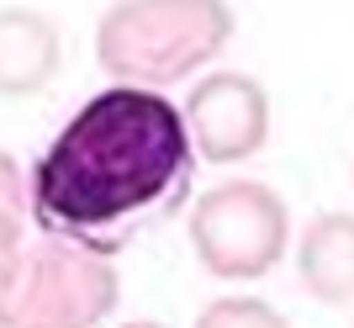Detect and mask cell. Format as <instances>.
<instances>
[{
    "label": "cell",
    "instance_id": "obj_4",
    "mask_svg": "<svg viewBox=\"0 0 354 328\" xmlns=\"http://www.w3.org/2000/svg\"><path fill=\"white\" fill-rule=\"evenodd\" d=\"M286 201L259 180H222L191 207L196 259L222 281H254L286 254Z\"/></svg>",
    "mask_w": 354,
    "mask_h": 328
},
{
    "label": "cell",
    "instance_id": "obj_2",
    "mask_svg": "<svg viewBox=\"0 0 354 328\" xmlns=\"http://www.w3.org/2000/svg\"><path fill=\"white\" fill-rule=\"evenodd\" d=\"M227 37V0H117L95 27V59L127 85H169L217 59Z\"/></svg>",
    "mask_w": 354,
    "mask_h": 328
},
{
    "label": "cell",
    "instance_id": "obj_7",
    "mask_svg": "<svg viewBox=\"0 0 354 328\" xmlns=\"http://www.w3.org/2000/svg\"><path fill=\"white\" fill-rule=\"evenodd\" d=\"M296 275L317 302H354V217L323 212L307 223L296 249Z\"/></svg>",
    "mask_w": 354,
    "mask_h": 328
},
{
    "label": "cell",
    "instance_id": "obj_1",
    "mask_svg": "<svg viewBox=\"0 0 354 328\" xmlns=\"http://www.w3.org/2000/svg\"><path fill=\"white\" fill-rule=\"evenodd\" d=\"M196 143L185 111L159 90H101L64 122L27 175V207L43 233L117 254L159 228L191 196Z\"/></svg>",
    "mask_w": 354,
    "mask_h": 328
},
{
    "label": "cell",
    "instance_id": "obj_8",
    "mask_svg": "<svg viewBox=\"0 0 354 328\" xmlns=\"http://www.w3.org/2000/svg\"><path fill=\"white\" fill-rule=\"evenodd\" d=\"M32 217L27 207V180L16 170L11 154H0V291L16 281V270H21V223Z\"/></svg>",
    "mask_w": 354,
    "mask_h": 328
},
{
    "label": "cell",
    "instance_id": "obj_5",
    "mask_svg": "<svg viewBox=\"0 0 354 328\" xmlns=\"http://www.w3.org/2000/svg\"><path fill=\"white\" fill-rule=\"evenodd\" d=\"M185 127L201 159L212 164H238L270 143V95L249 75H207L185 95Z\"/></svg>",
    "mask_w": 354,
    "mask_h": 328
},
{
    "label": "cell",
    "instance_id": "obj_3",
    "mask_svg": "<svg viewBox=\"0 0 354 328\" xmlns=\"http://www.w3.org/2000/svg\"><path fill=\"white\" fill-rule=\"evenodd\" d=\"M111 259L74 239L43 233L21 254L16 281L0 291V328H90L117 307Z\"/></svg>",
    "mask_w": 354,
    "mask_h": 328
},
{
    "label": "cell",
    "instance_id": "obj_9",
    "mask_svg": "<svg viewBox=\"0 0 354 328\" xmlns=\"http://www.w3.org/2000/svg\"><path fill=\"white\" fill-rule=\"evenodd\" d=\"M227 323H254V328H275L281 323V313L275 307H265V302H254V297H227L217 302V307H207L201 313V328H227Z\"/></svg>",
    "mask_w": 354,
    "mask_h": 328
},
{
    "label": "cell",
    "instance_id": "obj_6",
    "mask_svg": "<svg viewBox=\"0 0 354 328\" xmlns=\"http://www.w3.org/2000/svg\"><path fill=\"white\" fill-rule=\"evenodd\" d=\"M64 43L59 27L32 6H6L0 11V95H37L59 75Z\"/></svg>",
    "mask_w": 354,
    "mask_h": 328
}]
</instances>
